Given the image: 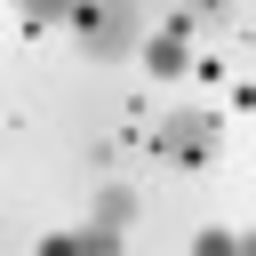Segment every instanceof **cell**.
Masks as SVG:
<instances>
[{
  "label": "cell",
  "instance_id": "cell-1",
  "mask_svg": "<svg viewBox=\"0 0 256 256\" xmlns=\"http://www.w3.org/2000/svg\"><path fill=\"white\" fill-rule=\"evenodd\" d=\"M216 136H224V120H216L208 104H176V112L152 128V152H160L168 168H200V160L216 152Z\"/></svg>",
  "mask_w": 256,
  "mask_h": 256
},
{
  "label": "cell",
  "instance_id": "cell-2",
  "mask_svg": "<svg viewBox=\"0 0 256 256\" xmlns=\"http://www.w3.org/2000/svg\"><path fill=\"white\" fill-rule=\"evenodd\" d=\"M64 32L88 48V56H120L128 40H136V8H64Z\"/></svg>",
  "mask_w": 256,
  "mask_h": 256
},
{
  "label": "cell",
  "instance_id": "cell-3",
  "mask_svg": "<svg viewBox=\"0 0 256 256\" xmlns=\"http://www.w3.org/2000/svg\"><path fill=\"white\" fill-rule=\"evenodd\" d=\"M88 224H104V232H128V224H136V192H128L120 176H104V184H96V200H88Z\"/></svg>",
  "mask_w": 256,
  "mask_h": 256
},
{
  "label": "cell",
  "instance_id": "cell-4",
  "mask_svg": "<svg viewBox=\"0 0 256 256\" xmlns=\"http://www.w3.org/2000/svg\"><path fill=\"white\" fill-rule=\"evenodd\" d=\"M144 72H152V80H184V72H192V48H184L176 32H144Z\"/></svg>",
  "mask_w": 256,
  "mask_h": 256
},
{
  "label": "cell",
  "instance_id": "cell-5",
  "mask_svg": "<svg viewBox=\"0 0 256 256\" xmlns=\"http://www.w3.org/2000/svg\"><path fill=\"white\" fill-rule=\"evenodd\" d=\"M192 256H240V232L232 224H200L192 232Z\"/></svg>",
  "mask_w": 256,
  "mask_h": 256
},
{
  "label": "cell",
  "instance_id": "cell-6",
  "mask_svg": "<svg viewBox=\"0 0 256 256\" xmlns=\"http://www.w3.org/2000/svg\"><path fill=\"white\" fill-rule=\"evenodd\" d=\"M80 240H88V256H128V232H104V224H80Z\"/></svg>",
  "mask_w": 256,
  "mask_h": 256
},
{
  "label": "cell",
  "instance_id": "cell-7",
  "mask_svg": "<svg viewBox=\"0 0 256 256\" xmlns=\"http://www.w3.org/2000/svg\"><path fill=\"white\" fill-rule=\"evenodd\" d=\"M32 256H88V240H80V232H40Z\"/></svg>",
  "mask_w": 256,
  "mask_h": 256
},
{
  "label": "cell",
  "instance_id": "cell-8",
  "mask_svg": "<svg viewBox=\"0 0 256 256\" xmlns=\"http://www.w3.org/2000/svg\"><path fill=\"white\" fill-rule=\"evenodd\" d=\"M240 256H256V224H248V232H240Z\"/></svg>",
  "mask_w": 256,
  "mask_h": 256
}]
</instances>
